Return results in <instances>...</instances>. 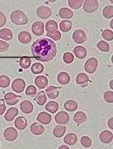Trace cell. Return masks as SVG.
<instances>
[{
	"instance_id": "obj_22",
	"label": "cell",
	"mask_w": 113,
	"mask_h": 149,
	"mask_svg": "<svg viewBox=\"0 0 113 149\" xmlns=\"http://www.w3.org/2000/svg\"><path fill=\"white\" fill-rule=\"evenodd\" d=\"M74 53L75 56L79 59H83V58H85L87 56V51L86 49L83 46H76L75 47L74 50Z\"/></svg>"
},
{
	"instance_id": "obj_42",
	"label": "cell",
	"mask_w": 113,
	"mask_h": 149,
	"mask_svg": "<svg viewBox=\"0 0 113 149\" xmlns=\"http://www.w3.org/2000/svg\"><path fill=\"white\" fill-rule=\"evenodd\" d=\"M81 143L85 148H89L90 146L92 145V141L90 137L84 136L82 137L81 139Z\"/></svg>"
},
{
	"instance_id": "obj_8",
	"label": "cell",
	"mask_w": 113,
	"mask_h": 149,
	"mask_svg": "<svg viewBox=\"0 0 113 149\" xmlns=\"http://www.w3.org/2000/svg\"><path fill=\"white\" fill-rule=\"evenodd\" d=\"M73 39L76 43H82L86 40V34L83 30L77 29L74 32Z\"/></svg>"
},
{
	"instance_id": "obj_1",
	"label": "cell",
	"mask_w": 113,
	"mask_h": 149,
	"mask_svg": "<svg viewBox=\"0 0 113 149\" xmlns=\"http://www.w3.org/2000/svg\"><path fill=\"white\" fill-rule=\"evenodd\" d=\"M31 50L33 57L41 62L52 61L57 53L55 43L49 38L37 40L32 45Z\"/></svg>"
},
{
	"instance_id": "obj_35",
	"label": "cell",
	"mask_w": 113,
	"mask_h": 149,
	"mask_svg": "<svg viewBox=\"0 0 113 149\" xmlns=\"http://www.w3.org/2000/svg\"><path fill=\"white\" fill-rule=\"evenodd\" d=\"M83 0H69L68 1V4L69 6L74 9H78L83 4Z\"/></svg>"
},
{
	"instance_id": "obj_27",
	"label": "cell",
	"mask_w": 113,
	"mask_h": 149,
	"mask_svg": "<svg viewBox=\"0 0 113 149\" xmlns=\"http://www.w3.org/2000/svg\"><path fill=\"white\" fill-rule=\"evenodd\" d=\"M86 120L87 116L83 111H79V112L76 113L75 115L74 116V121L78 124H82V123L85 122Z\"/></svg>"
},
{
	"instance_id": "obj_11",
	"label": "cell",
	"mask_w": 113,
	"mask_h": 149,
	"mask_svg": "<svg viewBox=\"0 0 113 149\" xmlns=\"http://www.w3.org/2000/svg\"><path fill=\"white\" fill-rule=\"evenodd\" d=\"M76 82L82 87H87L89 82V78L87 74L81 72V73H79L76 77Z\"/></svg>"
},
{
	"instance_id": "obj_29",
	"label": "cell",
	"mask_w": 113,
	"mask_h": 149,
	"mask_svg": "<svg viewBox=\"0 0 113 149\" xmlns=\"http://www.w3.org/2000/svg\"><path fill=\"white\" fill-rule=\"evenodd\" d=\"M58 108H59V104H58L57 102L54 101L50 102L45 105V109L49 111L50 113H51V114L56 113V111L58 110Z\"/></svg>"
},
{
	"instance_id": "obj_32",
	"label": "cell",
	"mask_w": 113,
	"mask_h": 149,
	"mask_svg": "<svg viewBox=\"0 0 113 149\" xmlns=\"http://www.w3.org/2000/svg\"><path fill=\"white\" fill-rule=\"evenodd\" d=\"M57 22L54 20L48 21L46 23V24H45V30L47 31V32L54 31L57 30Z\"/></svg>"
},
{
	"instance_id": "obj_52",
	"label": "cell",
	"mask_w": 113,
	"mask_h": 149,
	"mask_svg": "<svg viewBox=\"0 0 113 149\" xmlns=\"http://www.w3.org/2000/svg\"><path fill=\"white\" fill-rule=\"evenodd\" d=\"M112 24H113V21L112 20L111 21V22H110V27L112 29H113V25H112Z\"/></svg>"
},
{
	"instance_id": "obj_10",
	"label": "cell",
	"mask_w": 113,
	"mask_h": 149,
	"mask_svg": "<svg viewBox=\"0 0 113 149\" xmlns=\"http://www.w3.org/2000/svg\"><path fill=\"white\" fill-rule=\"evenodd\" d=\"M45 25L43 22H35V23L33 24L32 26V31L35 36H42L44 33Z\"/></svg>"
},
{
	"instance_id": "obj_33",
	"label": "cell",
	"mask_w": 113,
	"mask_h": 149,
	"mask_svg": "<svg viewBox=\"0 0 113 149\" xmlns=\"http://www.w3.org/2000/svg\"><path fill=\"white\" fill-rule=\"evenodd\" d=\"M44 70V66L39 63H35L32 65L31 71L33 74H38L42 73Z\"/></svg>"
},
{
	"instance_id": "obj_49",
	"label": "cell",
	"mask_w": 113,
	"mask_h": 149,
	"mask_svg": "<svg viewBox=\"0 0 113 149\" xmlns=\"http://www.w3.org/2000/svg\"><path fill=\"white\" fill-rule=\"evenodd\" d=\"M108 126L111 129H113V117L110 118L108 121Z\"/></svg>"
},
{
	"instance_id": "obj_31",
	"label": "cell",
	"mask_w": 113,
	"mask_h": 149,
	"mask_svg": "<svg viewBox=\"0 0 113 149\" xmlns=\"http://www.w3.org/2000/svg\"><path fill=\"white\" fill-rule=\"evenodd\" d=\"M72 22L69 20H64L61 22L60 24H59V28L60 30L63 32H68L72 29Z\"/></svg>"
},
{
	"instance_id": "obj_43",
	"label": "cell",
	"mask_w": 113,
	"mask_h": 149,
	"mask_svg": "<svg viewBox=\"0 0 113 149\" xmlns=\"http://www.w3.org/2000/svg\"><path fill=\"white\" fill-rule=\"evenodd\" d=\"M63 59H64V61L66 63L70 64V63L73 62L74 60V55L72 53H65L64 54V56H63Z\"/></svg>"
},
{
	"instance_id": "obj_36",
	"label": "cell",
	"mask_w": 113,
	"mask_h": 149,
	"mask_svg": "<svg viewBox=\"0 0 113 149\" xmlns=\"http://www.w3.org/2000/svg\"><path fill=\"white\" fill-rule=\"evenodd\" d=\"M30 63H31V60L28 57H22L19 61L21 67L24 69L28 68L30 65Z\"/></svg>"
},
{
	"instance_id": "obj_2",
	"label": "cell",
	"mask_w": 113,
	"mask_h": 149,
	"mask_svg": "<svg viewBox=\"0 0 113 149\" xmlns=\"http://www.w3.org/2000/svg\"><path fill=\"white\" fill-rule=\"evenodd\" d=\"M11 21L16 25H25L28 22V19L25 13L21 10H15L11 12Z\"/></svg>"
},
{
	"instance_id": "obj_48",
	"label": "cell",
	"mask_w": 113,
	"mask_h": 149,
	"mask_svg": "<svg viewBox=\"0 0 113 149\" xmlns=\"http://www.w3.org/2000/svg\"><path fill=\"white\" fill-rule=\"evenodd\" d=\"M6 111V105L4 104H0V115H2Z\"/></svg>"
},
{
	"instance_id": "obj_26",
	"label": "cell",
	"mask_w": 113,
	"mask_h": 149,
	"mask_svg": "<svg viewBox=\"0 0 113 149\" xmlns=\"http://www.w3.org/2000/svg\"><path fill=\"white\" fill-rule=\"evenodd\" d=\"M59 17L62 19H71L73 17L74 13L69 8H62L59 12Z\"/></svg>"
},
{
	"instance_id": "obj_12",
	"label": "cell",
	"mask_w": 113,
	"mask_h": 149,
	"mask_svg": "<svg viewBox=\"0 0 113 149\" xmlns=\"http://www.w3.org/2000/svg\"><path fill=\"white\" fill-rule=\"evenodd\" d=\"M60 87H57L54 86H50L47 87L45 92H46L47 95L50 99H56L59 96V90Z\"/></svg>"
},
{
	"instance_id": "obj_44",
	"label": "cell",
	"mask_w": 113,
	"mask_h": 149,
	"mask_svg": "<svg viewBox=\"0 0 113 149\" xmlns=\"http://www.w3.org/2000/svg\"><path fill=\"white\" fill-rule=\"evenodd\" d=\"M104 100L107 103L113 102V92L107 91L104 93Z\"/></svg>"
},
{
	"instance_id": "obj_23",
	"label": "cell",
	"mask_w": 113,
	"mask_h": 149,
	"mask_svg": "<svg viewBox=\"0 0 113 149\" xmlns=\"http://www.w3.org/2000/svg\"><path fill=\"white\" fill-rule=\"evenodd\" d=\"M18 114H19V111H18L17 108L11 107L10 109H8L7 111H6L5 115V119L8 121H13L14 118L17 116Z\"/></svg>"
},
{
	"instance_id": "obj_15",
	"label": "cell",
	"mask_w": 113,
	"mask_h": 149,
	"mask_svg": "<svg viewBox=\"0 0 113 149\" xmlns=\"http://www.w3.org/2000/svg\"><path fill=\"white\" fill-rule=\"evenodd\" d=\"M4 100H5L6 104H8L9 105H15L19 102V97H17L15 94L9 92L5 95Z\"/></svg>"
},
{
	"instance_id": "obj_14",
	"label": "cell",
	"mask_w": 113,
	"mask_h": 149,
	"mask_svg": "<svg viewBox=\"0 0 113 149\" xmlns=\"http://www.w3.org/2000/svg\"><path fill=\"white\" fill-rule=\"evenodd\" d=\"M21 109L24 114H30L33 110V105L28 100H24L21 103Z\"/></svg>"
},
{
	"instance_id": "obj_34",
	"label": "cell",
	"mask_w": 113,
	"mask_h": 149,
	"mask_svg": "<svg viewBox=\"0 0 113 149\" xmlns=\"http://www.w3.org/2000/svg\"><path fill=\"white\" fill-rule=\"evenodd\" d=\"M103 14L106 19H112L113 17V6L109 5L103 9Z\"/></svg>"
},
{
	"instance_id": "obj_3",
	"label": "cell",
	"mask_w": 113,
	"mask_h": 149,
	"mask_svg": "<svg viewBox=\"0 0 113 149\" xmlns=\"http://www.w3.org/2000/svg\"><path fill=\"white\" fill-rule=\"evenodd\" d=\"M83 3V10L87 13H93L98 9V1L97 0H85Z\"/></svg>"
},
{
	"instance_id": "obj_19",
	"label": "cell",
	"mask_w": 113,
	"mask_h": 149,
	"mask_svg": "<svg viewBox=\"0 0 113 149\" xmlns=\"http://www.w3.org/2000/svg\"><path fill=\"white\" fill-rule=\"evenodd\" d=\"M31 36L27 31H21L19 34V40L23 44H28L31 41Z\"/></svg>"
},
{
	"instance_id": "obj_9",
	"label": "cell",
	"mask_w": 113,
	"mask_h": 149,
	"mask_svg": "<svg viewBox=\"0 0 113 149\" xmlns=\"http://www.w3.org/2000/svg\"><path fill=\"white\" fill-rule=\"evenodd\" d=\"M55 121L57 124L64 125L67 124L69 121V116L66 111H60L55 116Z\"/></svg>"
},
{
	"instance_id": "obj_25",
	"label": "cell",
	"mask_w": 113,
	"mask_h": 149,
	"mask_svg": "<svg viewBox=\"0 0 113 149\" xmlns=\"http://www.w3.org/2000/svg\"><path fill=\"white\" fill-rule=\"evenodd\" d=\"M66 132V126L62 125H58L53 129V135L56 138H61L64 136Z\"/></svg>"
},
{
	"instance_id": "obj_5",
	"label": "cell",
	"mask_w": 113,
	"mask_h": 149,
	"mask_svg": "<svg viewBox=\"0 0 113 149\" xmlns=\"http://www.w3.org/2000/svg\"><path fill=\"white\" fill-rule=\"evenodd\" d=\"M18 135H19V134H18L17 129L13 127H9L4 130V139L9 141H13L16 140L17 139Z\"/></svg>"
},
{
	"instance_id": "obj_18",
	"label": "cell",
	"mask_w": 113,
	"mask_h": 149,
	"mask_svg": "<svg viewBox=\"0 0 113 149\" xmlns=\"http://www.w3.org/2000/svg\"><path fill=\"white\" fill-rule=\"evenodd\" d=\"M30 131L34 135H40L45 132L44 126L38 123H33L30 126Z\"/></svg>"
},
{
	"instance_id": "obj_24",
	"label": "cell",
	"mask_w": 113,
	"mask_h": 149,
	"mask_svg": "<svg viewBox=\"0 0 113 149\" xmlns=\"http://www.w3.org/2000/svg\"><path fill=\"white\" fill-rule=\"evenodd\" d=\"M13 38L12 31L9 29H2L0 30V38L5 40H10Z\"/></svg>"
},
{
	"instance_id": "obj_37",
	"label": "cell",
	"mask_w": 113,
	"mask_h": 149,
	"mask_svg": "<svg viewBox=\"0 0 113 149\" xmlns=\"http://www.w3.org/2000/svg\"><path fill=\"white\" fill-rule=\"evenodd\" d=\"M47 101V97L45 96V92L43 91H40L38 92V95H37V102L40 106L44 105Z\"/></svg>"
},
{
	"instance_id": "obj_40",
	"label": "cell",
	"mask_w": 113,
	"mask_h": 149,
	"mask_svg": "<svg viewBox=\"0 0 113 149\" xmlns=\"http://www.w3.org/2000/svg\"><path fill=\"white\" fill-rule=\"evenodd\" d=\"M97 47L98 48V49L100 51L103 52H108L110 51V46L109 44L106 41H103V40H101L99 43L97 44Z\"/></svg>"
},
{
	"instance_id": "obj_28",
	"label": "cell",
	"mask_w": 113,
	"mask_h": 149,
	"mask_svg": "<svg viewBox=\"0 0 113 149\" xmlns=\"http://www.w3.org/2000/svg\"><path fill=\"white\" fill-rule=\"evenodd\" d=\"M64 143L68 144V145H74L77 141V136L74 133H70V134H67L64 139Z\"/></svg>"
},
{
	"instance_id": "obj_7",
	"label": "cell",
	"mask_w": 113,
	"mask_h": 149,
	"mask_svg": "<svg viewBox=\"0 0 113 149\" xmlns=\"http://www.w3.org/2000/svg\"><path fill=\"white\" fill-rule=\"evenodd\" d=\"M25 87V81L21 78L16 79L13 82L12 85H11V88L14 92H18V93H21L24 90Z\"/></svg>"
},
{
	"instance_id": "obj_50",
	"label": "cell",
	"mask_w": 113,
	"mask_h": 149,
	"mask_svg": "<svg viewBox=\"0 0 113 149\" xmlns=\"http://www.w3.org/2000/svg\"><path fill=\"white\" fill-rule=\"evenodd\" d=\"M58 149H70L69 148V147L67 146H66V145H62V146H60L59 147V148Z\"/></svg>"
},
{
	"instance_id": "obj_20",
	"label": "cell",
	"mask_w": 113,
	"mask_h": 149,
	"mask_svg": "<svg viewBox=\"0 0 113 149\" xmlns=\"http://www.w3.org/2000/svg\"><path fill=\"white\" fill-rule=\"evenodd\" d=\"M57 81L61 85H67L70 82V76L67 72H62L57 75Z\"/></svg>"
},
{
	"instance_id": "obj_45",
	"label": "cell",
	"mask_w": 113,
	"mask_h": 149,
	"mask_svg": "<svg viewBox=\"0 0 113 149\" xmlns=\"http://www.w3.org/2000/svg\"><path fill=\"white\" fill-rule=\"evenodd\" d=\"M36 87H34L33 85H29L26 88V90H25V94L28 96H34L36 94Z\"/></svg>"
},
{
	"instance_id": "obj_13",
	"label": "cell",
	"mask_w": 113,
	"mask_h": 149,
	"mask_svg": "<svg viewBox=\"0 0 113 149\" xmlns=\"http://www.w3.org/2000/svg\"><path fill=\"white\" fill-rule=\"evenodd\" d=\"M99 138L103 143H110L112 141L113 134L110 131L105 130L101 133Z\"/></svg>"
},
{
	"instance_id": "obj_6",
	"label": "cell",
	"mask_w": 113,
	"mask_h": 149,
	"mask_svg": "<svg viewBox=\"0 0 113 149\" xmlns=\"http://www.w3.org/2000/svg\"><path fill=\"white\" fill-rule=\"evenodd\" d=\"M37 15L42 19H48L52 15V11L49 7L45 6H40L37 9Z\"/></svg>"
},
{
	"instance_id": "obj_16",
	"label": "cell",
	"mask_w": 113,
	"mask_h": 149,
	"mask_svg": "<svg viewBox=\"0 0 113 149\" xmlns=\"http://www.w3.org/2000/svg\"><path fill=\"white\" fill-rule=\"evenodd\" d=\"M37 120L43 124H49L52 121V116L46 112H41L38 115Z\"/></svg>"
},
{
	"instance_id": "obj_46",
	"label": "cell",
	"mask_w": 113,
	"mask_h": 149,
	"mask_svg": "<svg viewBox=\"0 0 113 149\" xmlns=\"http://www.w3.org/2000/svg\"><path fill=\"white\" fill-rule=\"evenodd\" d=\"M9 45L5 41L0 40V52H4L9 48Z\"/></svg>"
},
{
	"instance_id": "obj_4",
	"label": "cell",
	"mask_w": 113,
	"mask_h": 149,
	"mask_svg": "<svg viewBox=\"0 0 113 149\" xmlns=\"http://www.w3.org/2000/svg\"><path fill=\"white\" fill-rule=\"evenodd\" d=\"M98 62L96 58H89L86 61L85 64V70L87 72L92 74L96 72L97 68H98Z\"/></svg>"
},
{
	"instance_id": "obj_51",
	"label": "cell",
	"mask_w": 113,
	"mask_h": 149,
	"mask_svg": "<svg viewBox=\"0 0 113 149\" xmlns=\"http://www.w3.org/2000/svg\"><path fill=\"white\" fill-rule=\"evenodd\" d=\"M110 87L111 90H113V80H110Z\"/></svg>"
},
{
	"instance_id": "obj_17",
	"label": "cell",
	"mask_w": 113,
	"mask_h": 149,
	"mask_svg": "<svg viewBox=\"0 0 113 149\" xmlns=\"http://www.w3.org/2000/svg\"><path fill=\"white\" fill-rule=\"evenodd\" d=\"M35 82L36 86L40 89H43L45 87L48 86V80L45 76L40 75L36 77L35 80Z\"/></svg>"
},
{
	"instance_id": "obj_21",
	"label": "cell",
	"mask_w": 113,
	"mask_h": 149,
	"mask_svg": "<svg viewBox=\"0 0 113 149\" xmlns=\"http://www.w3.org/2000/svg\"><path fill=\"white\" fill-rule=\"evenodd\" d=\"M14 125L19 130H23L27 126V120L23 116H19L15 120Z\"/></svg>"
},
{
	"instance_id": "obj_41",
	"label": "cell",
	"mask_w": 113,
	"mask_h": 149,
	"mask_svg": "<svg viewBox=\"0 0 113 149\" xmlns=\"http://www.w3.org/2000/svg\"><path fill=\"white\" fill-rule=\"evenodd\" d=\"M47 36L48 37H50L54 40H59L61 38V33L58 30L54 31L51 32H47Z\"/></svg>"
},
{
	"instance_id": "obj_38",
	"label": "cell",
	"mask_w": 113,
	"mask_h": 149,
	"mask_svg": "<svg viewBox=\"0 0 113 149\" xmlns=\"http://www.w3.org/2000/svg\"><path fill=\"white\" fill-rule=\"evenodd\" d=\"M10 85V79L6 75H0V87L5 88Z\"/></svg>"
},
{
	"instance_id": "obj_39",
	"label": "cell",
	"mask_w": 113,
	"mask_h": 149,
	"mask_svg": "<svg viewBox=\"0 0 113 149\" xmlns=\"http://www.w3.org/2000/svg\"><path fill=\"white\" fill-rule=\"evenodd\" d=\"M102 36L105 40H107V41H111L113 39V32L112 30H108L105 29L102 33Z\"/></svg>"
},
{
	"instance_id": "obj_47",
	"label": "cell",
	"mask_w": 113,
	"mask_h": 149,
	"mask_svg": "<svg viewBox=\"0 0 113 149\" xmlns=\"http://www.w3.org/2000/svg\"><path fill=\"white\" fill-rule=\"evenodd\" d=\"M6 22V17L3 12H0V28L4 26Z\"/></svg>"
},
{
	"instance_id": "obj_30",
	"label": "cell",
	"mask_w": 113,
	"mask_h": 149,
	"mask_svg": "<svg viewBox=\"0 0 113 149\" xmlns=\"http://www.w3.org/2000/svg\"><path fill=\"white\" fill-rule=\"evenodd\" d=\"M78 103L74 100H68L64 104V108L69 111H74L78 108Z\"/></svg>"
}]
</instances>
